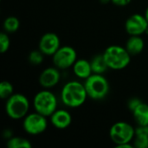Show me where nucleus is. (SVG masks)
<instances>
[{
    "instance_id": "1",
    "label": "nucleus",
    "mask_w": 148,
    "mask_h": 148,
    "mask_svg": "<svg viewBox=\"0 0 148 148\" xmlns=\"http://www.w3.org/2000/svg\"><path fill=\"white\" fill-rule=\"evenodd\" d=\"M84 84L77 81L67 82L62 89L61 100L62 103L71 108H79L83 105L88 98Z\"/></svg>"
},
{
    "instance_id": "2",
    "label": "nucleus",
    "mask_w": 148,
    "mask_h": 148,
    "mask_svg": "<svg viewBox=\"0 0 148 148\" xmlns=\"http://www.w3.org/2000/svg\"><path fill=\"white\" fill-rule=\"evenodd\" d=\"M108 69L121 70L127 68L131 62V55L125 47L120 45H111L108 47L102 54Z\"/></svg>"
},
{
    "instance_id": "3",
    "label": "nucleus",
    "mask_w": 148,
    "mask_h": 148,
    "mask_svg": "<svg viewBox=\"0 0 148 148\" xmlns=\"http://www.w3.org/2000/svg\"><path fill=\"white\" fill-rule=\"evenodd\" d=\"M84 86L88 96L94 101L105 99L110 89L108 81L103 75L100 74H92L85 80Z\"/></svg>"
},
{
    "instance_id": "4",
    "label": "nucleus",
    "mask_w": 148,
    "mask_h": 148,
    "mask_svg": "<svg viewBox=\"0 0 148 148\" xmlns=\"http://www.w3.org/2000/svg\"><path fill=\"white\" fill-rule=\"evenodd\" d=\"M29 101L23 94H13L6 100L5 112L7 115L13 120L23 119L29 112Z\"/></svg>"
},
{
    "instance_id": "5",
    "label": "nucleus",
    "mask_w": 148,
    "mask_h": 148,
    "mask_svg": "<svg viewBox=\"0 0 148 148\" xmlns=\"http://www.w3.org/2000/svg\"><path fill=\"white\" fill-rule=\"evenodd\" d=\"M57 104L58 101L56 96L46 88L36 93L33 99L35 111L46 117H50V115L57 109Z\"/></svg>"
},
{
    "instance_id": "6",
    "label": "nucleus",
    "mask_w": 148,
    "mask_h": 148,
    "mask_svg": "<svg viewBox=\"0 0 148 148\" xmlns=\"http://www.w3.org/2000/svg\"><path fill=\"white\" fill-rule=\"evenodd\" d=\"M134 136L135 128L126 121H118L114 123L109 130V137L115 146L131 143L134 140Z\"/></svg>"
},
{
    "instance_id": "7",
    "label": "nucleus",
    "mask_w": 148,
    "mask_h": 148,
    "mask_svg": "<svg viewBox=\"0 0 148 148\" xmlns=\"http://www.w3.org/2000/svg\"><path fill=\"white\" fill-rule=\"evenodd\" d=\"M24 131L30 135H38L42 134L48 127L47 117L37 113L28 114L23 121Z\"/></svg>"
},
{
    "instance_id": "8",
    "label": "nucleus",
    "mask_w": 148,
    "mask_h": 148,
    "mask_svg": "<svg viewBox=\"0 0 148 148\" xmlns=\"http://www.w3.org/2000/svg\"><path fill=\"white\" fill-rule=\"evenodd\" d=\"M77 60L75 49L70 46H62L52 56L53 64L59 69H67L73 67Z\"/></svg>"
},
{
    "instance_id": "9",
    "label": "nucleus",
    "mask_w": 148,
    "mask_h": 148,
    "mask_svg": "<svg viewBox=\"0 0 148 148\" xmlns=\"http://www.w3.org/2000/svg\"><path fill=\"white\" fill-rule=\"evenodd\" d=\"M147 29V20L141 14L131 15L125 23V29L130 36H141L146 34Z\"/></svg>"
},
{
    "instance_id": "10",
    "label": "nucleus",
    "mask_w": 148,
    "mask_h": 148,
    "mask_svg": "<svg viewBox=\"0 0 148 148\" xmlns=\"http://www.w3.org/2000/svg\"><path fill=\"white\" fill-rule=\"evenodd\" d=\"M59 36L53 32H48L42 36L39 40L38 49L45 56H53L61 47Z\"/></svg>"
},
{
    "instance_id": "11",
    "label": "nucleus",
    "mask_w": 148,
    "mask_h": 148,
    "mask_svg": "<svg viewBox=\"0 0 148 148\" xmlns=\"http://www.w3.org/2000/svg\"><path fill=\"white\" fill-rule=\"evenodd\" d=\"M61 79V74L59 69L55 67L46 68L42 71L39 75L38 82L39 84L46 89H49L56 86Z\"/></svg>"
},
{
    "instance_id": "12",
    "label": "nucleus",
    "mask_w": 148,
    "mask_h": 148,
    "mask_svg": "<svg viewBox=\"0 0 148 148\" xmlns=\"http://www.w3.org/2000/svg\"><path fill=\"white\" fill-rule=\"evenodd\" d=\"M50 122L57 129H66L72 123V116L65 109H56L50 115Z\"/></svg>"
},
{
    "instance_id": "13",
    "label": "nucleus",
    "mask_w": 148,
    "mask_h": 148,
    "mask_svg": "<svg viewBox=\"0 0 148 148\" xmlns=\"http://www.w3.org/2000/svg\"><path fill=\"white\" fill-rule=\"evenodd\" d=\"M72 69L75 75L80 79L86 80L93 74L91 63L86 59H77Z\"/></svg>"
},
{
    "instance_id": "14",
    "label": "nucleus",
    "mask_w": 148,
    "mask_h": 148,
    "mask_svg": "<svg viewBox=\"0 0 148 148\" xmlns=\"http://www.w3.org/2000/svg\"><path fill=\"white\" fill-rule=\"evenodd\" d=\"M125 48L131 56H136L143 51L145 42L140 36H130L126 42Z\"/></svg>"
},
{
    "instance_id": "15",
    "label": "nucleus",
    "mask_w": 148,
    "mask_h": 148,
    "mask_svg": "<svg viewBox=\"0 0 148 148\" xmlns=\"http://www.w3.org/2000/svg\"><path fill=\"white\" fill-rule=\"evenodd\" d=\"M134 147L135 148H148V125L138 126L135 128Z\"/></svg>"
},
{
    "instance_id": "16",
    "label": "nucleus",
    "mask_w": 148,
    "mask_h": 148,
    "mask_svg": "<svg viewBox=\"0 0 148 148\" xmlns=\"http://www.w3.org/2000/svg\"><path fill=\"white\" fill-rule=\"evenodd\" d=\"M132 113L134 119L138 126H147L148 104L141 102Z\"/></svg>"
},
{
    "instance_id": "17",
    "label": "nucleus",
    "mask_w": 148,
    "mask_h": 148,
    "mask_svg": "<svg viewBox=\"0 0 148 148\" xmlns=\"http://www.w3.org/2000/svg\"><path fill=\"white\" fill-rule=\"evenodd\" d=\"M91 63V67H92V70H93V74H100V75H103L108 69V64L104 59L103 55H97L95 56L92 60L90 61Z\"/></svg>"
},
{
    "instance_id": "18",
    "label": "nucleus",
    "mask_w": 148,
    "mask_h": 148,
    "mask_svg": "<svg viewBox=\"0 0 148 148\" xmlns=\"http://www.w3.org/2000/svg\"><path fill=\"white\" fill-rule=\"evenodd\" d=\"M7 147L9 148H31L30 141L23 137H11L7 140Z\"/></svg>"
},
{
    "instance_id": "19",
    "label": "nucleus",
    "mask_w": 148,
    "mask_h": 148,
    "mask_svg": "<svg viewBox=\"0 0 148 148\" xmlns=\"http://www.w3.org/2000/svg\"><path fill=\"white\" fill-rule=\"evenodd\" d=\"M3 29L7 33H14L17 31L20 27V21L17 17L10 16L4 19L3 21Z\"/></svg>"
},
{
    "instance_id": "20",
    "label": "nucleus",
    "mask_w": 148,
    "mask_h": 148,
    "mask_svg": "<svg viewBox=\"0 0 148 148\" xmlns=\"http://www.w3.org/2000/svg\"><path fill=\"white\" fill-rule=\"evenodd\" d=\"M14 94L13 85L7 81H3L0 83V97L3 100H7Z\"/></svg>"
},
{
    "instance_id": "21",
    "label": "nucleus",
    "mask_w": 148,
    "mask_h": 148,
    "mask_svg": "<svg viewBox=\"0 0 148 148\" xmlns=\"http://www.w3.org/2000/svg\"><path fill=\"white\" fill-rule=\"evenodd\" d=\"M44 56L45 55L38 49L32 50L29 54L28 59H29V62L30 64L35 65V66H38V65H40L43 62Z\"/></svg>"
},
{
    "instance_id": "22",
    "label": "nucleus",
    "mask_w": 148,
    "mask_h": 148,
    "mask_svg": "<svg viewBox=\"0 0 148 148\" xmlns=\"http://www.w3.org/2000/svg\"><path fill=\"white\" fill-rule=\"evenodd\" d=\"M10 46V40L8 36V34L2 32L0 34V51L2 54L7 52Z\"/></svg>"
},
{
    "instance_id": "23",
    "label": "nucleus",
    "mask_w": 148,
    "mask_h": 148,
    "mask_svg": "<svg viewBox=\"0 0 148 148\" xmlns=\"http://www.w3.org/2000/svg\"><path fill=\"white\" fill-rule=\"evenodd\" d=\"M142 101L139 99V98H136V97H134V98H132V99H130L129 101H128V102H127V108H128V109L131 111V112H133L140 103H141Z\"/></svg>"
},
{
    "instance_id": "24",
    "label": "nucleus",
    "mask_w": 148,
    "mask_h": 148,
    "mask_svg": "<svg viewBox=\"0 0 148 148\" xmlns=\"http://www.w3.org/2000/svg\"><path fill=\"white\" fill-rule=\"evenodd\" d=\"M132 0H111V3L117 6H127L131 3Z\"/></svg>"
},
{
    "instance_id": "25",
    "label": "nucleus",
    "mask_w": 148,
    "mask_h": 148,
    "mask_svg": "<svg viewBox=\"0 0 148 148\" xmlns=\"http://www.w3.org/2000/svg\"><path fill=\"white\" fill-rule=\"evenodd\" d=\"M116 148H134V145H132L131 143H126V144H121L119 146H116Z\"/></svg>"
},
{
    "instance_id": "26",
    "label": "nucleus",
    "mask_w": 148,
    "mask_h": 148,
    "mask_svg": "<svg viewBox=\"0 0 148 148\" xmlns=\"http://www.w3.org/2000/svg\"><path fill=\"white\" fill-rule=\"evenodd\" d=\"M100 2L101 3H104V4H107L108 3H111V0H100Z\"/></svg>"
},
{
    "instance_id": "27",
    "label": "nucleus",
    "mask_w": 148,
    "mask_h": 148,
    "mask_svg": "<svg viewBox=\"0 0 148 148\" xmlns=\"http://www.w3.org/2000/svg\"><path fill=\"white\" fill-rule=\"evenodd\" d=\"M144 16H145V17L147 18V22H148V7L146 9V10H145V14H144Z\"/></svg>"
}]
</instances>
